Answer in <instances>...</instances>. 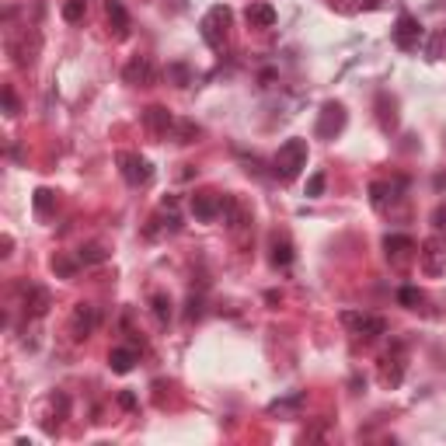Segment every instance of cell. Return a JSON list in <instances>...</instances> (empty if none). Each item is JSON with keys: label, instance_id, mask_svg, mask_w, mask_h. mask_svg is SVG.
Wrapping results in <instances>:
<instances>
[{"label": "cell", "instance_id": "obj_10", "mask_svg": "<svg viewBox=\"0 0 446 446\" xmlns=\"http://www.w3.org/2000/svg\"><path fill=\"white\" fill-rule=\"evenodd\" d=\"M94 324H98V314H94V307H77V314H74V328H77V338H88L91 331H94Z\"/></svg>", "mask_w": 446, "mask_h": 446}, {"label": "cell", "instance_id": "obj_3", "mask_svg": "<svg viewBox=\"0 0 446 446\" xmlns=\"http://www.w3.org/2000/svg\"><path fill=\"white\" fill-rule=\"evenodd\" d=\"M345 129V108L338 101H328L321 108V122H317V136L321 140H335L338 133Z\"/></svg>", "mask_w": 446, "mask_h": 446}, {"label": "cell", "instance_id": "obj_12", "mask_svg": "<svg viewBox=\"0 0 446 446\" xmlns=\"http://www.w3.org/2000/svg\"><path fill=\"white\" fill-rule=\"evenodd\" d=\"M147 126H150L154 133H167V129L174 126V119H171L160 105H154V108H147Z\"/></svg>", "mask_w": 446, "mask_h": 446}, {"label": "cell", "instance_id": "obj_19", "mask_svg": "<svg viewBox=\"0 0 446 446\" xmlns=\"http://www.w3.org/2000/svg\"><path fill=\"white\" fill-rule=\"evenodd\" d=\"M35 209H39V213L53 209V192H49V188H39V192H35Z\"/></svg>", "mask_w": 446, "mask_h": 446}, {"label": "cell", "instance_id": "obj_18", "mask_svg": "<svg viewBox=\"0 0 446 446\" xmlns=\"http://www.w3.org/2000/svg\"><path fill=\"white\" fill-rule=\"evenodd\" d=\"M154 314H157V321H167V317H171V300L157 293V297H154Z\"/></svg>", "mask_w": 446, "mask_h": 446}, {"label": "cell", "instance_id": "obj_14", "mask_svg": "<svg viewBox=\"0 0 446 446\" xmlns=\"http://www.w3.org/2000/svg\"><path fill=\"white\" fill-rule=\"evenodd\" d=\"M290 262H293V245H290L286 238H283V241L276 238V241H272V265H283V269H286Z\"/></svg>", "mask_w": 446, "mask_h": 446}, {"label": "cell", "instance_id": "obj_4", "mask_svg": "<svg viewBox=\"0 0 446 446\" xmlns=\"http://www.w3.org/2000/svg\"><path fill=\"white\" fill-rule=\"evenodd\" d=\"M119 164H122V178L129 185H147L154 178V167L150 160H143L140 154H119Z\"/></svg>", "mask_w": 446, "mask_h": 446}, {"label": "cell", "instance_id": "obj_9", "mask_svg": "<svg viewBox=\"0 0 446 446\" xmlns=\"http://www.w3.org/2000/svg\"><path fill=\"white\" fill-rule=\"evenodd\" d=\"M105 15H108V22H112V28H115L119 35L129 32V15H126V8H122V0H105Z\"/></svg>", "mask_w": 446, "mask_h": 446}, {"label": "cell", "instance_id": "obj_13", "mask_svg": "<svg viewBox=\"0 0 446 446\" xmlns=\"http://www.w3.org/2000/svg\"><path fill=\"white\" fill-rule=\"evenodd\" d=\"M133 363H136V352H133V349H112V356H108V366H112L115 373H129Z\"/></svg>", "mask_w": 446, "mask_h": 446}, {"label": "cell", "instance_id": "obj_22", "mask_svg": "<svg viewBox=\"0 0 446 446\" xmlns=\"http://www.w3.org/2000/svg\"><path fill=\"white\" fill-rule=\"evenodd\" d=\"M439 46H446V25H443V28L436 32V39H432V46H429V53L436 56V53H439Z\"/></svg>", "mask_w": 446, "mask_h": 446}, {"label": "cell", "instance_id": "obj_2", "mask_svg": "<svg viewBox=\"0 0 446 446\" xmlns=\"http://www.w3.org/2000/svg\"><path fill=\"white\" fill-rule=\"evenodd\" d=\"M227 25H231V8H213L206 18H202V39L213 46V49H220L223 46V39H227Z\"/></svg>", "mask_w": 446, "mask_h": 446}, {"label": "cell", "instance_id": "obj_1", "mask_svg": "<svg viewBox=\"0 0 446 446\" xmlns=\"http://www.w3.org/2000/svg\"><path fill=\"white\" fill-rule=\"evenodd\" d=\"M304 167H307V140H286L272 157V171L279 181H293Z\"/></svg>", "mask_w": 446, "mask_h": 446}, {"label": "cell", "instance_id": "obj_20", "mask_svg": "<svg viewBox=\"0 0 446 446\" xmlns=\"http://www.w3.org/2000/svg\"><path fill=\"white\" fill-rule=\"evenodd\" d=\"M397 300H401V304H408V307H415V304H422V293H418L415 286H404V290L397 293Z\"/></svg>", "mask_w": 446, "mask_h": 446}, {"label": "cell", "instance_id": "obj_5", "mask_svg": "<svg viewBox=\"0 0 446 446\" xmlns=\"http://www.w3.org/2000/svg\"><path fill=\"white\" fill-rule=\"evenodd\" d=\"M394 42H397L401 49H415V46L422 42V25H418L411 15H401L397 25H394Z\"/></svg>", "mask_w": 446, "mask_h": 446}, {"label": "cell", "instance_id": "obj_6", "mask_svg": "<svg viewBox=\"0 0 446 446\" xmlns=\"http://www.w3.org/2000/svg\"><path fill=\"white\" fill-rule=\"evenodd\" d=\"M223 206H227V199H220L216 192H199V195H192V213H195L199 220H216V216L223 213Z\"/></svg>", "mask_w": 446, "mask_h": 446}, {"label": "cell", "instance_id": "obj_21", "mask_svg": "<svg viewBox=\"0 0 446 446\" xmlns=\"http://www.w3.org/2000/svg\"><path fill=\"white\" fill-rule=\"evenodd\" d=\"M324 192V174L317 171V174H311V181H307V195H321Z\"/></svg>", "mask_w": 446, "mask_h": 446}, {"label": "cell", "instance_id": "obj_11", "mask_svg": "<svg viewBox=\"0 0 446 446\" xmlns=\"http://www.w3.org/2000/svg\"><path fill=\"white\" fill-rule=\"evenodd\" d=\"M248 25H255V28H272V25H276V11H272L269 4H251V8H248Z\"/></svg>", "mask_w": 446, "mask_h": 446}, {"label": "cell", "instance_id": "obj_7", "mask_svg": "<svg viewBox=\"0 0 446 446\" xmlns=\"http://www.w3.org/2000/svg\"><path fill=\"white\" fill-rule=\"evenodd\" d=\"M342 321L345 324H352L359 335H366V338H373V335H383L387 331V324L380 321V317H370V314H342Z\"/></svg>", "mask_w": 446, "mask_h": 446}, {"label": "cell", "instance_id": "obj_15", "mask_svg": "<svg viewBox=\"0 0 446 446\" xmlns=\"http://www.w3.org/2000/svg\"><path fill=\"white\" fill-rule=\"evenodd\" d=\"M383 248H387V255L394 251V255L401 258L404 251H411V248H415V241H411V238H401V234H394V238H387V241H383Z\"/></svg>", "mask_w": 446, "mask_h": 446}, {"label": "cell", "instance_id": "obj_24", "mask_svg": "<svg viewBox=\"0 0 446 446\" xmlns=\"http://www.w3.org/2000/svg\"><path fill=\"white\" fill-rule=\"evenodd\" d=\"M4 101H8V115H15V94L11 91H4Z\"/></svg>", "mask_w": 446, "mask_h": 446}, {"label": "cell", "instance_id": "obj_16", "mask_svg": "<svg viewBox=\"0 0 446 446\" xmlns=\"http://www.w3.org/2000/svg\"><path fill=\"white\" fill-rule=\"evenodd\" d=\"M88 15V4H84V0H70V4H63V18L74 25V22H81Z\"/></svg>", "mask_w": 446, "mask_h": 446}, {"label": "cell", "instance_id": "obj_17", "mask_svg": "<svg viewBox=\"0 0 446 446\" xmlns=\"http://www.w3.org/2000/svg\"><path fill=\"white\" fill-rule=\"evenodd\" d=\"M108 258V251L101 248V245H88V248H81V262H105Z\"/></svg>", "mask_w": 446, "mask_h": 446}, {"label": "cell", "instance_id": "obj_23", "mask_svg": "<svg viewBox=\"0 0 446 446\" xmlns=\"http://www.w3.org/2000/svg\"><path fill=\"white\" fill-rule=\"evenodd\" d=\"M171 74L178 77V84H188V70H185L181 63H174V67H171Z\"/></svg>", "mask_w": 446, "mask_h": 446}, {"label": "cell", "instance_id": "obj_8", "mask_svg": "<svg viewBox=\"0 0 446 446\" xmlns=\"http://www.w3.org/2000/svg\"><path fill=\"white\" fill-rule=\"evenodd\" d=\"M122 77H126V84H150V81H154V63H150L147 56H136V60L122 70Z\"/></svg>", "mask_w": 446, "mask_h": 446}]
</instances>
